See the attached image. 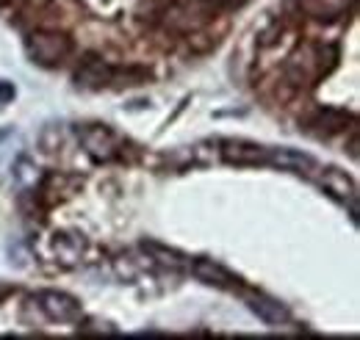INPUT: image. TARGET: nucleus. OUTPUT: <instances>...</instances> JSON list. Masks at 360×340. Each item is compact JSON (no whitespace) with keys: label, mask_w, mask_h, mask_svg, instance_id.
I'll return each mask as SVG.
<instances>
[{"label":"nucleus","mask_w":360,"mask_h":340,"mask_svg":"<svg viewBox=\"0 0 360 340\" xmlns=\"http://www.w3.org/2000/svg\"><path fill=\"white\" fill-rule=\"evenodd\" d=\"M214 17V3L211 0H169L164 11L167 28L178 34H197L202 25H208Z\"/></svg>","instance_id":"f257e3e1"},{"label":"nucleus","mask_w":360,"mask_h":340,"mask_svg":"<svg viewBox=\"0 0 360 340\" xmlns=\"http://www.w3.org/2000/svg\"><path fill=\"white\" fill-rule=\"evenodd\" d=\"M28 53L37 64L42 67H58L61 61L70 58L72 53V39L61 31H37L28 39Z\"/></svg>","instance_id":"f03ea898"},{"label":"nucleus","mask_w":360,"mask_h":340,"mask_svg":"<svg viewBox=\"0 0 360 340\" xmlns=\"http://www.w3.org/2000/svg\"><path fill=\"white\" fill-rule=\"evenodd\" d=\"M324 50L321 47H314V44H305L300 47L288 64H285V75L294 86H308L311 81H316L321 72H324Z\"/></svg>","instance_id":"7ed1b4c3"},{"label":"nucleus","mask_w":360,"mask_h":340,"mask_svg":"<svg viewBox=\"0 0 360 340\" xmlns=\"http://www.w3.org/2000/svg\"><path fill=\"white\" fill-rule=\"evenodd\" d=\"M81 144L86 150V155L94 158L97 164H111L122 155V144L120 138L103 125H91V128L81 130Z\"/></svg>","instance_id":"20e7f679"},{"label":"nucleus","mask_w":360,"mask_h":340,"mask_svg":"<svg viewBox=\"0 0 360 340\" xmlns=\"http://www.w3.org/2000/svg\"><path fill=\"white\" fill-rule=\"evenodd\" d=\"M37 304L50 321H58V324H72V321H81V315H84L81 304L61 291H42L37 296Z\"/></svg>","instance_id":"39448f33"},{"label":"nucleus","mask_w":360,"mask_h":340,"mask_svg":"<svg viewBox=\"0 0 360 340\" xmlns=\"http://www.w3.org/2000/svg\"><path fill=\"white\" fill-rule=\"evenodd\" d=\"M222 158L227 164L236 166H255V164H266L269 161V150L250 144V141H225L222 144Z\"/></svg>","instance_id":"423d86ee"},{"label":"nucleus","mask_w":360,"mask_h":340,"mask_svg":"<svg viewBox=\"0 0 360 340\" xmlns=\"http://www.w3.org/2000/svg\"><path fill=\"white\" fill-rule=\"evenodd\" d=\"M319 183H321V188H324L330 197H335V200H341V202H355V200H358V185H355V180H352L347 171L324 169L321 177H319Z\"/></svg>","instance_id":"0eeeda50"},{"label":"nucleus","mask_w":360,"mask_h":340,"mask_svg":"<svg viewBox=\"0 0 360 340\" xmlns=\"http://www.w3.org/2000/svg\"><path fill=\"white\" fill-rule=\"evenodd\" d=\"M114 78H117V70L108 67L100 58H86L81 64V70L75 72V81H78V86H84V89H103V86L114 84Z\"/></svg>","instance_id":"6e6552de"},{"label":"nucleus","mask_w":360,"mask_h":340,"mask_svg":"<svg viewBox=\"0 0 360 340\" xmlns=\"http://www.w3.org/2000/svg\"><path fill=\"white\" fill-rule=\"evenodd\" d=\"M247 304H250V310H252L264 324H269V327H280V324H288V321H291L288 307L280 304L277 299L261 296V294H258V296L247 299Z\"/></svg>","instance_id":"1a4fd4ad"},{"label":"nucleus","mask_w":360,"mask_h":340,"mask_svg":"<svg viewBox=\"0 0 360 340\" xmlns=\"http://www.w3.org/2000/svg\"><path fill=\"white\" fill-rule=\"evenodd\" d=\"M188 268H191V274H194L200 282L214 285V288H233V285L238 282L225 266H219V263H214V260H194Z\"/></svg>","instance_id":"9d476101"},{"label":"nucleus","mask_w":360,"mask_h":340,"mask_svg":"<svg viewBox=\"0 0 360 340\" xmlns=\"http://www.w3.org/2000/svg\"><path fill=\"white\" fill-rule=\"evenodd\" d=\"M266 164L280 166V169L297 171V174H314L316 171V161L311 155L300 152V150H274V152H269Z\"/></svg>","instance_id":"9b49d317"},{"label":"nucleus","mask_w":360,"mask_h":340,"mask_svg":"<svg viewBox=\"0 0 360 340\" xmlns=\"http://www.w3.org/2000/svg\"><path fill=\"white\" fill-rule=\"evenodd\" d=\"M358 0H302V11L316 20H335L347 14Z\"/></svg>","instance_id":"f8f14e48"},{"label":"nucleus","mask_w":360,"mask_h":340,"mask_svg":"<svg viewBox=\"0 0 360 340\" xmlns=\"http://www.w3.org/2000/svg\"><path fill=\"white\" fill-rule=\"evenodd\" d=\"M349 122H352V117L347 111H341V108H324V111H319L314 119H311V128L319 136H333V133H341Z\"/></svg>","instance_id":"ddd939ff"},{"label":"nucleus","mask_w":360,"mask_h":340,"mask_svg":"<svg viewBox=\"0 0 360 340\" xmlns=\"http://www.w3.org/2000/svg\"><path fill=\"white\" fill-rule=\"evenodd\" d=\"M53 247H56V257L64 266H75L84 255V238H78V235H56Z\"/></svg>","instance_id":"4468645a"},{"label":"nucleus","mask_w":360,"mask_h":340,"mask_svg":"<svg viewBox=\"0 0 360 340\" xmlns=\"http://www.w3.org/2000/svg\"><path fill=\"white\" fill-rule=\"evenodd\" d=\"M144 252H150L155 263H161V266H167V268H183V266H186L178 252L164 249V247H158V244H144Z\"/></svg>","instance_id":"2eb2a0df"},{"label":"nucleus","mask_w":360,"mask_h":340,"mask_svg":"<svg viewBox=\"0 0 360 340\" xmlns=\"http://www.w3.org/2000/svg\"><path fill=\"white\" fill-rule=\"evenodd\" d=\"M11 97H14V86L0 84V103H6V100H11Z\"/></svg>","instance_id":"dca6fc26"}]
</instances>
